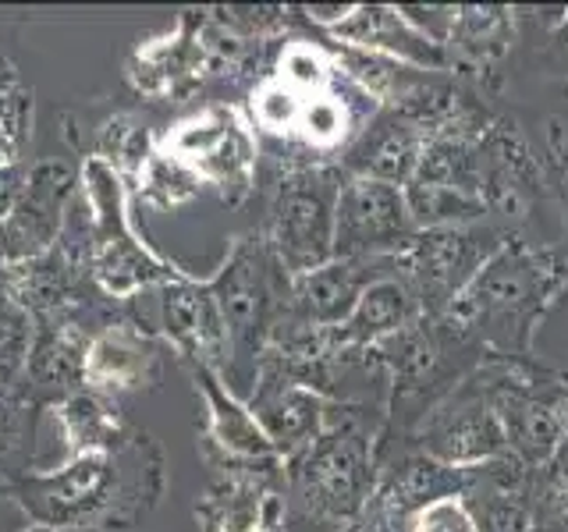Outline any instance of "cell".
Wrapping results in <instances>:
<instances>
[{"mask_svg": "<svg viewBox=\"0 0 568 532\" xmlns=\"http://www.w3.org/2000/svg\"><path fill=\"white\" fill-rule=\"evenodd\" d=\"M36 341V319L0 288V390H18Z\"/></svg>", "mask_w": 568, "mask_h": 532, "instance_id": "cell-33", "label": "cell"}, {"mask_svg": "<svg viewBox=\"0 0 568 532\" xmlns=\"http://www.w3.org/2000/svg\"><path fill=\"white\" fill-rule=\"evenodd\" d=\"M164 483L160 443L146 430H132L121 448L64 458L58 469L18 479L8 493L29 525L53 532H132L160 504Z\"/></svg>", "mask_w": 568, "mask_h": 532, "instance_id": "cell-1", "label": "cell"}, {"mask_svg": "<svg viewBox=\"0 0 568 532\" xmlns=\"http://www.w3.org/2000/svg\"><path fill=\"white\" fill-rule=\"evenodd\" d=\"M519 35V8L505 4H458L455 25L444 40L452 75L487 103L501 96L505 64Z\"/></svg>", "mask_w": 568, "mask_h": 532, "instance_id": "cell-18", "label": "cell"}, {"mask_svg": "<svg viewBox=\"0 0 568 532\" xmlns=\"http://www.w3.org/2000/svg\"><path fill=\"white\" fill-rule=\"evenodd\" d=\"M479 135H434L408 177L405 203L416 227L479 224Z\"/></svg>", "mask_w": 568, "mask_h": 532, "instance_id": "cell-13", "label": "cell"}, {"mask_svg": "<svg viewBox=\"0 0 568 532\" xmlns=\"http://www.w3.org/2000/svg\"><path fill=\"white\" fill-rule=\"evenodd\" d=\"M532 508H537V519L568 511V437L537 469V479H532Z\"/></svg>", "mask_w": 568, "mask_h": 532, "instance_id": "cell-36", "label": "cell"}, {"mask_svg": "<svg viewBox=\"0 0 568 532\" xmlns=\"http://www.w3.org/2000/svg\"><path fill=\"white\" fill-rule=\"evenodd\" d=\"M508 235L494 224H448V227H416L395 253L387 256L390 277H398L416 295L426 316H440L466 291L497 245Z\"/></svg>", "mask_w": 568, "mask_h": 532, "instance_id": "cell-9", "label": "cell"}, {"mask_svg": "<svg viewBox=\"0 0 568 532\" xmlns=\"http://www.w3.org/2000/svg\"><path fill=\"white\" fill-rule=\"evenodd\" d=\"M532 532H568V511L537 519V522H532Z\"/></svg>", "mask_w": 568, "mask_h": 532, "instance_id": "cell-40", "label": "cell"}, {"mask_svg": "<svg viewBox=\"0 0 568 532\" xmlns=\"http://www.w3.org/2000/svg\"><path fill=\"white\" fill-rule=\"evenodd\" d=\"M419 316H426L419 309L416 295L405 288L398 277H377L369 288L359 295L355 309L348 313L345 324H337L331 330H316L320 348L331 359V355H348V351H366L373 345L387 341L398 330H405L408 324H416Z\"/></svg>", "mask_w": 568, "mask_h": 532, "instance_id": "cell-27", "label": "cell"}, {"mask_svg": "<svg viewBox=\"0 0 568 532\" xmlns=\"http://www.w3.org/2000/svg\"><path fill=\"white\" fill-rule=\"evenodd\" d=\"M132 185L100 160L97 153L79 167V203L85 221V266L97 288L106 298L132 301L142 291H156L160 284L185 277L182 266L156 256L135 235L129 217Z\"/></svg>", "mask_w": 568, "mask_h": 532, "instance_id": "cell-4", "label": "cell"}, {"mask_svg": "<svg viewBox=\"0 0 568 532\" xmlns=\"http://www.w3.org/2000/svg\"><path fill=\"white\" fill-rule=\"evenodd\" d=\"M156 146L182 160L227 206H242L256 188L260 135L245 111L231 103H210L200 114L178 121Z\"/></svg>", "mask_w": 568, "mask_h": 532, "instance_id": "cell-10", "label": "cell"}, {"mask_svg": "<svg viewBox=\"0 0 568 532\" xmlns=\"http://www.w3.org/2000/svg\"><path fill=\"white\" fill-rule=\"evenodd\" d=\"M79 195V174L61 160H40L29 167L11 213L0 224V259L8 266L50 253L64 235V217Z\"/></svg>", "mask_w": 568, "mask_h": 532, "instance_id": "cell-16", "label": "cell"}, {"mask_svg": "<svg viewBox=\"0 0 568 532\" xmlns=\"http://www.w3.org/2000/svg\"><path fill=\"white\" fill-rule=\"evenodd\" d=\"M0 497H8V487H0Z\"/></svg>", "mask_w": 568, "mask_h": 532, "instance_id": "cell-45", "label": "cell"}, {"mask_svg": "<svg viewBox=\"0 0 568 532\" xmlns=\"http://www.w3.org/2000/svg\"><path fill=\"white\" fill-rule=\"evenodd\" d=\"M479 203L484 217L505 235H526V227L537 221L547 203L544 167L537 146L523 132V124L497 114L487 132L479 135Z\"/></svg>", "mask_w": 568, "mask_h": 532, "instance_id": "cell-12", "label": "cell"}, {"mask_svg": "<svg viewBox=\"0 0 568 532\" xmlns=\"http://www.w3.org/2000/svg\"><path fill=\"white\" fill-rule=\"evenodd\" d=\"M213 475L195 501L200 532H284V461L266 466H210Z\"/></svg>", "mask_w": 568, "mask_h": 532, "instance_id": "cell-14", "label": "cell"}, {"mask_svg": "<svg viewBox=\"0 0 568 532\" xmlns=\"http://www.w3.org/2000/svg\"><path fill=\"white\" fill-rule=\"evenodd\" d=\"M64 437V458L89 454V451H114L121 448L135 426L124 422V416L97 390H79L50 408Z\"/></svg>", "mask_w": 568, "mask_h": 532, "instance_id": "cell-29", "label": "cell"}, {"mask_svg": "<svg viewBox=\"0 0 568 532\" xmlns=\"http://www.w3.org/2000/svg\"><path fill=\"white\" fill-rule=\"evenodd\" d=\"M532 472L515 454H501L484 466L466 469V493L462 504L469 508L479 532H532L537 508H532Z\"/></svg>", "mask_w": 568, "mask_h": 532, "instance_id": "cell-25", "label": "cell"}, {"mask_svg": "<svg viewBox=\"0 0 568 532\" xmlns=\"http://www.w3.org/2000/svg\"><path fill=\"white\" fill-rule=\"evenodd\" d=\"M164 341L139 319H111L85 341V387L97 395H129L160 380Z\"/></svg>", "mask_w": 568, "mask_h": 532, "instance_id": "cell-23", "label": "cell"}, {"mask_svg": "<svg viewBox=\"0 0 568 532\" xmlns=\"http://www.w3.org/2000/svg\"><path fill=\"white\" fill-rule=\"evenodd\" d=\"M182 366L206 405L203 451L210 466H266V461H284L271 437L263 433V426L256 422L248 401L235 395V387H227L217 369L200 362Z\"/></svg>", "mask_w": 568, "mask_h": 532, "instance_id": "cell-20", "label": "cell"}, {"mask_svg": "<svg viewBox=\"0 0 568 532\" xmlns=\"http://www.w3.org/2000/svg\"><path fill=\"white\" fill-rule=\"evenodd\" d=\"M36 408L18 390H0V487L26 479L32 469L36 448Z\"/></svg>", "mask_w": 568, "mask_h": 532, "instance_id": "cell-30", "label": "cell"}, {"mask_svg": "<svg viewBox=\"0 0 568 532\" xmlns=\"http://www.w3.org/2000/svg\"><path fill=\"white\" fill-rule=\"evenodd\" d=\"M476 366L440 401L426 408L413 422V430L398 440L413 443V448L426 451L452 469H473V466H484V461L508 454L505 426L497 419L494 398Z\"/></svg>", "mask_w": 568, "mask_h": 532, "instance_id": "cell-11", "label": "cell"}, {"mask_svg": "<svg viewBox=\"0 0 568 532\" xmlns=\"http://www.w3.org/2000/svg\"><path fill=\"white\" fill-rule=\"evenodd\" d=\"M18 85V75H14V64L4 58V53H0V96L4 93H11V89Z\"/></svg>", "mask_w": 568, "mask_h": 532, "instance_id": "cell-41", "label": "cell"}, {"mask_svg": "<svg viewBox=\"0 0 568 532\" xmlns=\"http://www.w3.org/2000/svg\"><path fill=\"white\" fill-rule=\"evenodd\" d=\"M156 150V142L150 135V129L142 124L135 114H114L103 121L100 129V142H97V156L106 160L124 182L132 185V177L139 174V167L146 164V156Z\"/></svg>", "mask_w": 568, "mask_h": 532, "instance_id": "cell-32", "label": "cell"}, {"mask_svg": "<svg viewBox=\"0 0 568 532\" xmlns=\"http://www.w3.org/2000/svg\"><path fill=\"white\" fill-rule=\"evenodd\" d=\"M26 174H29V167H8V171H0V224H4V217H8L14 200H18V192H22Z\"/></svg>", "mask_w": 568, "mask_h": 532, "instance_id": "cell-38", "label": "cell"}, {"mask_svg": "<svg viewBox=\"0 0 568 532\" xmlns=\"http://www.w3.org/2000/svg\"><path fill=\"white\" fill-rule=\"evenodd\" d=\"M387 416L342 405L334 422L292 458H284V532H342L369 508L381 475Z\"/></svg>", "mask_w": 568, "mask_h": 532, "instance_id": "cell-3", "label": "cell"}, {"mask_svg": "<svg viewBox=\"0 0 568 532\" xmlns=\"http://www.w3.org/2000/svg\"><path fill=\"white\" fill-rule=\"evenodd\" d=\"M85 341L75 324H36V341L18 395L36 408H53L85 390Z\"/></svg>", "mask_w": 568, "mask_h": 532, "instance_id": "cell-28", "label": "cell"}, {"mask_svg": "<svg viewBox=\"0 0 568 532\" xmlns=\"http://www.w3.org/2000/svg\"><path fill=\"white\" fill-rule=\"evenodd\" d=\"M324 40L355 47V50H369V53H384V58L402 61L419 71H444V75H452L444 47L426 40L419 29L408 25V18L395 4H352L345 22L327 29Z\"/></svg>", "mask_w": 568, "mask_h": 532, "instance_id": "cell-24", "label": "cell"}, {"mask_svg": "<svg viewBox=\"0 0 568 532\" xmlns=\"http://www.w3.org/2000/svg\"><path fill=\"white\" fill-rule=\"evenodd\" d=\"M402 532H479V525L469 508L462 504V497H452V501H437L419 511Z\"/></svg>", "mask_w": 568, "mask_h": 532, "instance_id": "cell-37", "label": "cell"}, {"mask_svg": "<svg viewBox=\"0 0 568 532\" xmlns=\"http://www.w3.org/2000/svg\"><path fill=\"white\" fill-rule=\"evenodd\" d=\"M132 192H135V200H142L153 209H178L203 192V182L182 164V160H174L171 153L156 146L146 156V164L139 167V174L132 177Z\"/></svg>", "mask_w": 568, "mask_h": 532, "instance_id": "cell-31", "label": "cell"}, {"mask_svg": "<svg viewBox=\"0 0 568 532\" xmlns=\"http://www.w3.org/2000/svg\"><path fill=\"white\" fill-rule=\"evenodd\" d=\"M426 142H430V135H426L419 124H413L398 111H390V106H381V111L369 117L366 129L355 135L352 146L342 153L337 164H342L345 174L373 177V182L405 188L419 164Z\"/></svg>", "mask_w": 568, "mask_h": 532, "instance_id": "cell-26", "label": "cell"}, {"mask_svg": "<svg viewBox=\"0 0 568 532\" xmlns=\"http://www.w3.org/2000/svg\"><path fill=\"white\" fill-rule=\"evenodd\" d=\"M387 274V259H331L295 277L274 337L288 330H331L345 324L359 295Z\"/></svg>", "mask_w": 568, "mask_h": 532, "instance_id": "cell-22", "label": "cell"}, {"mask_svg": "<svg viewBox=\"0 0 568 532\" xmlns=\"http://www.w3.org/2000/svg\"><path fill=\"white\" fill-rule=\"evenodd\" d=\"M476 369L505 426L508 454L537 472L568 437V372L532 355H484Z\"/></svg>", "mask_w": 568, "mask_h": 532, "instance_id": "cell-7", "label": "cell"}, {"mask_svg": "<svg viewBox=\"0 0 568 532\" xmlns=\"http://www.w3.org/2000/svg\"><path fill=\"white\" fill-rule=\"evenodd\" d=\"M22 532H53V529H47V525H26Z\"/></svg>", "mask_w": 568, "mask_h": 532, "instance_id": "cell-43", "label": "cell"}, {"mask_svg": "<svg viewBox=\"0 0 568 532\" xmlns=\"http://www.w3.org/2000/svg\"><path fill=\"white\" fill-rule=\"evenodd\" d=\"M466 493V469H452L413 443L390 440L381 448V475L373 501L390 529L402 532L419 511Z\"/></svg>", "mask_w": 568, "mask_h": 532, "instance_id": "cell-21", "label": "cell"}, {"mask_svg": "<svg viewBox=\"0 0 568 532\" xmlns=\"http://www.w3.org/2000/svg\"><path fill=\"white\" fill-rule=\"evenodd\" d=\"M413 231V213L398 185L345 174L334 209V259H387Z\"/></svg>", "mask_w": 568, "mask_h": 532, "instance_id": "cell-15", "label": "cell"}, {"mask_svg": "<svg viewBox=\"0 0 568 532\" xmlns=\"http://www.w3.org/2000/svg\"><path fill=\"white\" fill-rule=\"evenodd\" d=\"M156 324L160 337L174 348L178 362H200L217 369L221 377L231 362V341L224 330V319L213 298L210 277H178L156 288Z\"/></svg>", "mask_w": 568, "mask_h": 532, "instance_id": "cell-19", "label": "cell"}, {"mask_svg": "<svg viewBox=\"0 0 568 532\" xmlns=\"http://www.w3.org/2000/svg\"><path fill=\"white\" fill-rule=\"evenodd\" d=\"M568 291V248L508 235L448 309L440 330L473 355H532L547 313Z\"/></svg>", "mask_w": 568, "mask_h": 532, "instance_id": "cell-2", "label": "cell"}, {"mask_svg": "<svg viewBox=\"0 0 568 532\" xmlns=\"http://www.w3.org/2000/svg\"><path fill=\"white\" fill-rule=\"evenodd\" d=\"M342 532H395V529H390V522L384 519V511L377 508V501H369V508L352 525H345Z\"/></svg>", "mask_w": 568, "mask_h": 532, "instance_id": "cell-39", "label": "cell"}, {"mask_svg": "<svg viewBox=\"0 0 568 532\" xmlns=\"http://www.w3.org/2000/svg\"><path fill=\"white\" fill-rule=\"evenodd\" d=\"M4 274H8V263L0 259V284H4Z\"/></svg>", "mask_w": 568, "mask_h": 532, "instance_id": "cell-44", "label": "cell"}, {"mask_svg": "<svg viewBox=\"0 0 568 532\" xmlns=\"http://www.w3.org/2000/svg\"><path fill=\"white\" fill-rule=\"evenodd\" d=\"M342 185V164H284L277 171L260 238L292 280L334 259V209Z\"/></svg>", "mask_w": 568, "mask_h": 532, "instance_id": "cell-8", "label": "cell"}, {"mask_svg": "<svg viewBox=\"0 0 568 532\" xmlns=\"http://www.w3.org/2000/svg\"><path fill=\"white\" fill-rule=\"evenodd\" d=\"M245 401L281 458H292L306 443H313L334 422L337 408H342V401H331L316 387L295 380L288 369H281L266 355L260 359L253 390H248Z\"/></svg>", "mask_w": 568, "mask_h": 532, "instance_id": "cell-17", "label": "cell"}, {"mask_svg": "<svg viewBox=\"0 0 568 532\" xmlns=\"http://www.w3.org/2000/svg\"><path fill=\"white\" fill-rule=\"evenodd\" d=\"M555 43L565 50V61H568V8H565V18L558 22V32H555Z\"/></svg>", "mask_w": 568, "mask_h": 532, "instance_id": "cell-42", "label": "cell"}, {"mask_svg": "<svg viewBox=\"0 0 568 532\" xmlns=\"http://www.w3.org/2000/svg\"><path fill=\"white\" fill-rule=\"evenodd\" d=\"M32 139V93L26 85H14L0 96V171L22 167L26 146Z\"/></svg>", "mask_w": 568, "mask_h": 532, "instance_id": "cell-35", "label": "cell"}, {"mask_svg": "<svg viewBox=\"0 0 568 532\" xmlns=\"http://www.w3.org/2000/svg\"><path fill=\"white\" fill-rule=\"evenodd\" d=\"M210 288L231 341L224 380L227 387L245 383L253 390L260 359L271 348L284 306H288L292 277L281 270L260 235H242L231 242L221 270L210 277Z\"/></svg>", "mask_w": 568, "mask_h": 532, "instance_id": "cell-6", "label": "cell"}, {"mask_svg": "<svg viewBox=\"0 0 568 532\" xmlns=\"http://www.w3.org/2000/svg\"><path fill=\"white\" fill-rule=\"evenodd\" d=\"M540 167L547 200L558 206L568 227V117H547L540 132Z\"/></svg>", "mask_w": 568, "mask_h": 532, "instance_id": "cell-34", "label": "cell"}, {"mask_svg": "<svg viewBox=\"0 0 568 532\" xmlns=\"http://www.w3.org/2000/svg\"><path fill=\"white\" fill-rule=\"evenodd\" d=\"M263 43H248L213 18L210 8L182 11L168 35L135 47L129 58V85L150 100H189L210 82L242 79L260 61Z\"/></svg>", "mask_w": 568, "mask_h": 532, "instance_id": "cell-5", "label": "cell"}]
</instances>
